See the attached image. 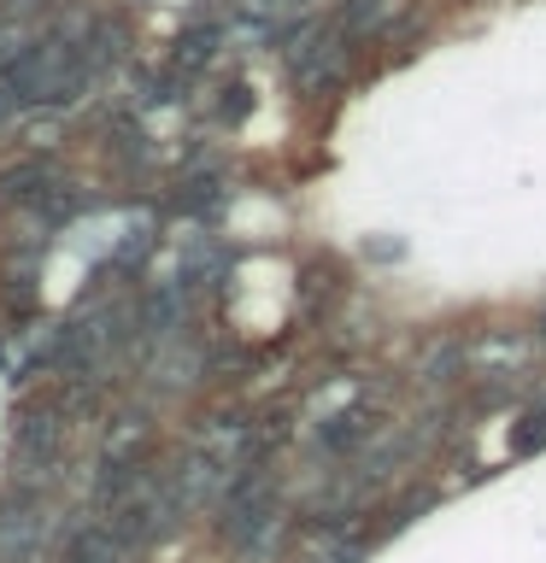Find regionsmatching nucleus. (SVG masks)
I'll list each match as a JSON object with an SVG mask.
<instances>
[{"mask_svg": "<svg viewBox=\"0 0 546 563\" xmlns=\"http://www.w3.org/2000/svg\"><path fill=\"white\" fill-rule=\"evenodd\" d=\"M53 452H59V422H53V411L18 417V457L24 464H47Z\"/></svg>", "mask_w": 546, "mask_h": 563, "instance_id": "obj_5", "label": "nucleus"}, {"mask_svg": "<svg viewBox=\"0 0 546 563\" xmlns=\"http://www.w3.org/2000/svg\"><path fill=\"white\" fill-rule=\"evenodd\" d=\"M65 563H123V540L112 528H83V534L70 540Z\"/></svg>", "mask_w": 546, "mask_h": 563, "instance_id": "obj_8", "label": "nucleus"}, {"mask_svg": "<svg viewBox=\"0 0 546 563\" xmlns=\"http://www.w3.org/2000/svg\"><path fill=\"white\" fill-rule=\"evenodd\" d=\"M35 540H42V517H35V510H12V517L0 522V563H30Z\"/></svg>", "mask_w": 546, "mask_h": 563, "instance_id": "obj_6", "label": "nucleus"}, {"mask_svg": "<svg viewBox=\"0 0 546 563\" xmlns=\"http://www.w3.org/2000/svg\"><path fill=\"white\" fill-rule=\"evenodd\" d=\"M7 77L12 106H70L83 100L88 77H95V59L70 42V35H47V42H24L0 65Z\"/></svg>", "mask_w": 546, "mask_h": 563, "instance_id": "obj_1", "label": "nucleus"}, {"mask_svg": "<svg viewBox=\"0 0 546 563\" xmlns=\"http://www.w3.org/2000/svg\"><path fill=\"white\" fill-rule=\"evenodd\" d=\"M223 95H229V100H223V118L236 123V118L247 112V88H223Z\"/></svg>", "mask_w": 546, "mask_h": 563, "instance_id": "obj_14", "label": "nucleus"}, {"mask_svg": "<svg viewBox=\"0 0 546 563\" xmlns=\"http://www.w3.org/2000/svg\"><path fill=\"white\" fill-rule=\"evenodd\" d=\"M394 7H400V0H347V30L352 35H370V30H382L387 24V18H394Z\"/></svg>", "mask_w": 546, "mask_h": 563, "instance_id": "obj_10", "label": "nucleus"}, {"mask_svg": "<svg viewBox=\"0 0 546 563\" xmlns=\"http://www.w3.org/2000/svg\"><path fill=\"white\" fill-rule=\"evenodd\" d=\"M218 534L229 540V552H236L241 563L253 558H271V545L282 534V499H276V482L271 475H241L236 487L223 493L218 505Z\"/></svg>", "mask_w": 546, "mask_h": 563, "instance_id": "obj_2", "label": "nucleus"}, {"mask_svg": "<svg viewBox=\"0 0 546 563\" xmlns=\"http://www.w3.org/2000/svg\"><path fill=\"white\" fill-rule=\"evenodd\" d=\"M528 446H546V399L528 405L523 422H517V434H511V452H528Z\"/></svg>", "mask_w": 546, "mask_h": 563, "instance_id": "obj_11", "label": "nucleus"}, {"mask_svg": "<svg viewBox=\"0 0 546 563\" xmlns=\"http://www.w3.org/2000/svg\"><path fill=\"white\" fill-rule=\"evenodd\" d=\"M53 188H65V183L42 165V158H35V165H18L12 176H0V194H7V200H18V206H47Z\"/></svg>", "mask_w": 546, "mask_h": 563, "instance_id": "obj_4", "label": "nucleus"}, {"mask_svg": "<svg viewBox=\"0 0 546 563\" xmlns=\"http://www.w3.org/2000/svg\"><path fill=\"white\" fill-rule=\"evenodd\" d=\"M347 70V47H341V30L335 24H312L288 35V77L299 95H329Z\"/></svg>", "mask_w": 546, "mask_h": 563, "instance_id": "obj_3", "label": "nucleus"}, {"mask_svg": "<svg viewBox=\"0 0 546 563\" xmlns=\"http://www.w3.org/2000/svg\"><path fill=\"white\" fill-rule=\"evenodd\" d=\"M364 434H370V417H364V411H352V417H329V429H324L329 446H359Z\"/></svg>", "mask_w": 546, "mask_h": 563, "instance_id": "obj_12", "label": "nucleus"}, {"mask_svg": "<svg viewBox=\"0 0 546 563\" xmlns=\"http://www.w3.org/2000/svg\"><path fill=\"white\" fill-rule=\"evenodd\" d=\"M148 446V422L141 417H118L112 422V434H106V470H123V464H135V452Z\"/></svg>", "mask_w": 546, "mask_h": 563, "instance_id": "obj_7", "label": "nucleus"}, {"mask_svg": "<svg viewBox=\"0 0 546 563\" xmlns=\"http://www.w3.org/2000/svg\"><path fill=\"white\" fill-rule=\"evenodd\" d=\"M359 552H364L359 534H352V540H347V534H329V540H317L312 558H317V563H359Z\"/></svg>", "mask_w": 546, "mask_h": 563, "instance_id": "obj_13", "label": "nucleus"}, {"mask_svg": "<svg viewBox=\"0 0 546 563\" xmlns=\"http://www.w3.org/2000/svg\"><path fill=\"white\" fill-rule=\"evenodd\" d=\"M218 42H223V30H211V24H194L176 35V70H200L218 59Z\"/></svg>", "mask_w": 546, "mask_h": 563, "instance_id": "obj_9", "label": "nucleus"}, {"mask_svg": "<svg viewBox=\"0 0 546 563\" xmlns=\"http://www.w3.org/2000/svg\"><path fill=\"white\" fill-rule=\"evenodd\" d=\"M535 334H540V346H546V317H540V323H535Z\"/></svg>", "mask_w": 546, "mask_h": 563, "instance_id": "obj_15", "label": "nucleus"}]
</instances>
